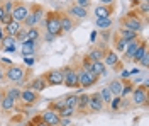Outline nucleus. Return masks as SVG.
<instances>
[{"label":"nucleus","instance_id":"26","mask_svg":"<svg viewBox=\"0 0 149 126\" xmlns=\"http://www.w3.org/2000/svg\"><path fill=\"white\" fill-rule=\"evenodd\" d=\"M88 99H90V96H86V94H83V96H80L78 99H76V107L83 111L85 107L88 106Z\"/></svg>","mask_w":149,"mask_h":126},{"label":"nucleus","instance_id":"32","mask_svg":"<svg viewBox=\"0 0 149 126\" xmlns=\"http://www.w3.org/2000/svg\"><path fill=\"white\" fill-rule=\"evenodd\" d=\"M14 44H15V38H12V36H5V38L2 39V46H3V49L12 48Z\"/></svg>","mask_w":149,"mask_h":126},{"label":"nucleus","instance_id":"45","mask_svg":"<svg viewBox=\"0 0 149 126\" xmlns=\"http://www.w3.org/2000/svg\"><path fill=\"white\" fill-rule=\"evenodd\" d=\"M54 107L58 109V111H61V109L65 107V102H63V101H59V102H56V104H54Z\"/></svg>","mask_w":149,"mask_h":126},{"label":"nucleus","instance_id":"2","mask_svg":"<svg viewBox=\"0 0 149 126\" xmlns=\"http://www.w3.org/2000/svg\"><path fill=\"white\" fill-rule=\"evenodd\" d=\"M78 73V87L81 85V87H92L93 84L97 82V75L93 73L92 70H85V68H81L80 72H76Z\"/></svg>","mask_w":149,"mask_h":126},{"label":"nucleus","instance_id":"16","mask_svg":"<svg viewBox=\"0 0 149 126\" xmlns=\"http://www.w3.org/2000/svg\"><path fill=\"white\" fill-rule=\"evenodd\" d=\"M47 87V82L44 77H36L32 82H31V90H34V92H37V90H44V89Z\"/></svg>","mask_w":149,"mask_h":126},{"label":"nucleus","instance_id":"34","mask_svg":"<svg viewBox=\"0 0 149 126\" xmlns=\"http://www.w3.org/2000/svg\"><path fill=\"white\" fill-rule=\"evenodd\" d=\"M7 97H10V99L15 102L17 99H20V90H19V89H9V90H7Z\"/></svg>","mask_w":149,"mask_h":126},{"label":"nucleus","instance_id":"13","mask_svg":"<svg viewBox=\"0 0 149 126\" xmlns=\"http://www.w3.org/2000/svg\"><path fill=\"white\" fill-rule=\"evenodd\" d=\"M20 29H22V24L17 22V20H12V22H9V24L5 26V34H7V36H12V38H15V34H17Z\"/></svg>","mask_w":149,"mask_h":126},{"label":"nucleus","instance_id":"41","mask_svg":"<svg viewBox=\"0 0 149 126\" xmlns=\"http://www.w3.org/2000/svg\"><path fill=\"white\" fill-rule=\"evenodd\" d=\"M12 15H10V14H5V15H3V19H2V22H3V24H5V26H7V24H9V22H12Z\"/></svg>","mask_w":149,"mask_h":126},{"label":"nucleus","instance_id":"9","mask_svg":"<svg viewBox=\"0 0 149 126\" xmlns=\"http://www.w3.org/2000/svg\"><path fill=\"white\" fill-rule=\"evenodd\" d=\"M42 14H44V12H42V9H41V7H36V9H34V12H32V14L29 12L27 19L24 20V22H26V26H27V27H34L37 22H41V19H42Z\"/></svg>","mask_w":149,"mask_h":126},{"label":"nucleus","instance_id":"31","mask_svg":"<svg viewBox=\"0 0 149 126\" xmlns=\"http://www.w3.org/2000/svg\"><path fill=\"white\" fill-rule=\"evenodd\" d=\"M73 114H74V107H63V109L58 113L59 118H71Z\"/></svg>","mask_w":149,"mask_h":126},{"label":"nucleus","instance_id":"12","mask_svg":"<svg viewBox=\"0 0 149 126\" xmlns=\"http://www.w3.org/2000/svg\"><path fill=\"white\" fill-rule=\"evenodd\" d=\"M20 101L24 104H34L37 101V94L31 89H26V90H20Z\"/></svg>","mask_w":149,"mask_h":126},{"label":"nucleus","instance_id":"27","mask_svg":"<svg viewBox=\"0 0 149 126\" xmlns=\"http://www.w3.org/2000/svg\"><path fill=\"white\" fill-rule=\"evenodd\" d=\"M0 106H2V109H3V111H10V109L14 107V101H12L10 97L3 96V99H2V102H0Z\"/></svg>","mask_w":149,"mask_h":126},{"label":"nucleus","instance_id":"49","mask_svg":"<svg viewBox=\"0 0 149 126\" xmlns=\"http://www.w3.org/2000/svg\"><path fill=\"white\" fill-rule=\"evenodd\" d=\"M5 36H7V34H5V29H2V27H0V41L5 38Z\"/></svg>","mask_w":149,"mask_h":126},{"label":"nucleus","instance_id":"39","mask_svg":"<svg viewBox=\"0 0 149 126\" xmlns=\"http://www.w3.org/2000/svg\"><path fill=\"white\" fill-rule=\"evenodd\" d=\"M90 4H92V0H76V5H80V7H83V9H86Z\"/></svg>","mask_w":149,"mask_h":126},{"label":"nucleus","instance_id":"38","mask_svg":"<svg viewBox=\"0 0 149 126\" xmlns=\"http://www.w3.org/2000/svg\"><path fill=\"white\" fill-rule=\"evenodd\" d=\"M125 46H127V41H124L122 38L117 39V51H125Z\"/></svg>","mask_w":149,"mask_h":126},{"label":"nucleus","instance_id":"3","mask_svg":"<svg viewBox=\"0 0 149 126\" xmlns=\"http://www.w3.org/2000/svg\"><path fill=\"white\" fill-rule=\"evenodd\" d=\"M122 26H124L125 29L137 32V34H139V31H142V22H141V19L136 17V15H132V14L127 15L125 19H122Z\"/></svg>","mask_w":149,"mask_h":126},{"label":"nucleus","instance_id":"54","mask_svg":"<svg viewBox=\"0 0 149 126\" xmlns=\"http://www.w3.org/2000/svg\"><path fill=\"white\" fill-rule=\"evenodd\" d=\"M37 126H47V125H46V123H39Z\"/></svg>","mask_w":149,"mask_h":126},{"label":"nucleus","instance_id":"23","mask_svg":"<svg viewBox=\"0 0 149 126\" xmlns=\"http://www.w3.org/2000/svg\"><path fill=\"white\" fill-rule=\"evenodd\" d=\"M109 90L112 92V96H120V92H122V84H120V80H113V82H110Z\"/></svg>","mask_w":149,"mask_h":126},{"label":"nucleus","instance_id":"51","mask_svg":"<svg viewBox=\"0 0 149 126\" xmlns=\"http://www.w3.org/2000/svg\"><path fill=\"white\" fill-rule=\"evenodd\" d=\"M137 73H139V68H134V70L130 72V75H137Z\"/></svg>","mask_w":149,"mask_h":126},{"label":"nucleus","instance_id":"15","mask_svg":"<svg viewBox=\"0 0 149 126\" xmlns=\"http://www.w3.org/2000/svg\"><path fill=\"white\" fill-rule=\"evenodd\" d=\"M110 14H112L110 5H98L95 9V17L97 19H107V17H110Z\"/></svg>","mask_w":149,"mask_h":126},{"label":"nucleus","instance_id":"25","mask_svg":"<svg viewBox=\"0 0 149 126\" xmlns=\"http://www.w3.org/2000/svg\"><path fill=\"white\" fill-rule=\"evenodd\" d=\"M120 38L124 41H134V39H137V32H134V31H129V29H122L120 31Z\"/></svg>","mask_w":149,"mask_h":126},{"label":"nucleus","instance_id":"20","mask_svg":"<svg viewBox=\"0 0 149 126\" xmlns=\"http://www.w3.org/2000/svg\"><path fill=\"white\" fill-rule=\"evenodd\" d=\"M119 63V56L113 53V51H109L103 55V65H109V67H115Z\"/></svg>","mask_w":149,"mask_h":126},{"label":"nucleus","instance_id":"44","mask_svg":"<svg viewBox=\"0 0 149 126\" xmlns=\"http://www.w3.org/2000/svg\"><path fill=\"white\" fill-rule=\"evenodd\" d=\"M24 63L31 67V65H34V58H32V56H24Z\"/></svg>","mask_w":149,"mask_h":126},{"label":"nucleus","instance_id":"52","mask_svg":"<svg viewBox=\"0 0 149 126\" xmlns=\"http://www.w3.org/2000/svg\"><path fill=\"white\" fill-rule=\"evenodd\" d=\"M2 78H3V70L0 68V80H2Z\"/></svg>","mask_w":149,"mask_h":126},{"label":"nucleus","instance_id":"11","mask_svg":"<svg viewBox=\"0 0 149 126\" xmlns=\"http://www.w3.org/2000/svg\"><path fill=\"white\" fill-rule=\"evenodd\" d=\"M88 106H90V109H92L93 113L102 111L103 109V101H102V97H100V94H93V96H90V99H88Z\"/></svg>","mask_w":149,"mask_h":126},{"label":"nucleus","instance_id":"5","mask_svg":"<svg viewBox=\"0 0 149 126\" xmlns=\"http://www.w3.org/2000/svg\"><path fill=\"white\" fill-rule=\"evenodd\" d=\"M63 84L66 87H78V73L73 68H66L63 72Z\"/></svg>","mask_w":149,"mask_h":126},{"label":"nucleus","instance_id":"33","mask_svg":"<svg viewBox=\"0 0 149 126\" xmlns=\"http://www.w3.org/2000/svg\"><path fill=\"white\" fill-rule=\"evenodd\" d=\"M37 38H39L37 29H36V27H29V29H27V41H34V43H36Z\"/></svg>","mask_w":149,"mask_h":126},{"label":"nucleus","instance_id":"50","mask_svg":"<svg viewBox=\"0 0 149 126\" xmlns=\"http://www.w3.org/2000/svg\"><path fill=\"white\" fill-rule=\"evenodd\" d=\"M3 15H5V12H3V9H2V5H0V22H2V19H3Z\"/></svg>","mask_w":149,"mask_h":126},{"label":"nucleus","instance_id":"24","mask_svg":"<svg viewBox=\"0 0 149 126\" xmlns=\"http://www.w3.org/2000/svg\"><path fill=\"white\" fill-rule=\"evenodd\" d=\"M90 70L98 77V75H102L103 72H105V65H103V61H93L92 67H90Z\"/></svg>","mask_w":149,"mask_h":126},{"label":"nucleus","instance_id":"35","mask_svg":"<svg viewBox=\"0 0 149 126\" xmlns=\"http://www.w3.org/2000/svg\"><path fill=\"white\" fill-rule=\"evenodd\" d=\"M137 63H139L141 67H144V68H148V67H149V55H148V51L142 55V58H141Z\"/></svg>","mask_w":149,"mask_h":126},{"label":"nucleus","instance_id":"22","mask_svg":"<svg viewBox=\"0 0 149 126\" xmlns=\"http://www.w3.org/2000/svg\"><path fill=\"white\" fill-rule=\"evenodd\" d=\"M103 53L102 49H93V51H90V55H88V61L90 63H93V61H102L103 60Z\"/></svg>","mask_w":149,"mask_h":126},{"label":"nucleus","instance_id":"53","mask_svg":"<svg viewBox=\"0 0 149 126\" xmlns=\"http://www.w3.org/2000/svg\"><path fill=\"white\" fill-rule=\"evenodd\" d=\"M2 99H3V94H2V90H0V102H2Z\"/></svg>","mask_w":149,"mask_h":126},{"label":"nucleus","instance_id":"48","mask_svg":"<svg viewBox=\"0 0 149 126\" xmlns=\"http://www.w3.org/2000/svg\"><path fill=\"white\" fill-rule=\"evenodd\" d=\"M102 2V5H110V4H113L115 0H100Z\"/></svg>","mask_w":149,"mask_h":126},{"label":"nucleus","instance_id":"19","mask_svg":"<svg viewBox=\"0 0 149 126\" xmlns=\"http://www.w3.org/2000/svg\"><path fill=\"white\" fill-rule=\"evenodd\" d=\"M34 48H36V43L34 41H24L22 43V48H20V51H22V55L24 56H32V53H34Z\"/></svg>","mask_w":149,"mask_h":126},{"label":"nucleus","instance_id":"43","mask_svg":"<svg viewBox=\"0 0 149 126\" xmlns=\"http://www.w3.org/2000/svg\"><path fill=\"white\" fill-rule=\"evenodd\" d=\"M59 125L61 126H70V118H59Z\"/></svg>","mask_w":149,"mask_h":126},{"label":"nucleus","instance_id":"18","mask_svg":"<svg viewBox=\"0 0 149 126\" xmlns=\"http://www.w3.org/2000/svg\"><path fill=\"white\" fill-rule=\"evenodd\" d=\"M141 41H137V39H134V41H129L127 43V46H125V56H127V60H132V56H134V53H136V49L139 48Z\"/></svg>","mask_w":149,"mask_h":126},{"label":"nucleus","instance_id":"10","mask_svg":"<svg viewBox=\"0 0 149 126\" xmlns=\"http://www.w3.org/2000/svg\"><path fill=\"white\" fill-rule=\"evenodd\" d=\"M42 123H46L47 126H59V116H58V113L56 111H51V109L44 111Z\"/></svg>","mask_w":149,"mask_h":126},{"label":"nucleus","instance_id":"21","mask_svg":"<svg viewBox=\"0 0 149 126\" xmlns=\"http://www.w3.org/2000/svg\"><path fill=\"white\" fill-rule=\"evenodd\" d=\"M148 51V44H146V41H141V44H139V48L136 49V53H134V56H132V60L137 63L141 58H142V55Z\"/></svg>","mask_w":149,"mask_h":126},{"label":"nucleus","instance_id":"8","mask_svg":"<svg viewBox=\"0 0 149 126\" xmlns=\"http://www.w3.org/2000/svg\"><path fill=\"white\" fill-rule=\"evenodd\" d=\"M132 102L136 106H142L148 102V92H146V87H137L134 92H132Z\"/></svg>","mask_w":149,"mask_h":126},{"label":"nucleus","instance_id":"29","mask_svg":"<svg viewBox=\"0 0 149 126\" xmlns=\"http://www.w3.org/2000/svg\"><path fill=\"white\" fill-rule=\"evenodd\" d=\"M76 99H78V96H66L63 99L65 107H76Z\"/></svg>","mask_w":149,"mask_h":126},{"label":"nucleus","instance_id":"37","mask_svg":"<svg viewBox=\"0 0 149 126\" xmlns=\"http://www.w3.org/2000/svg\"><path fill=\"white\" fill-rule=\"evenodd\" d=\"M12 4H14V2H10V0H7V2H5V5L2 7L5 14H12V10H14V5H12Z\"/></svg>","mask_w":149,"mask_h":126},{"label":"nucleus","instance_id":"28","mask_svg":"<svg viewBox=\"0 0 149 126\" xmlns=\"http://www.w3.org/2000/svg\"><path fill=\"white\" fill-rule=\"evenodd\" d=\"M97 27H100V29H109L112 26V19L110 17H107V19H97Z\"/></svg>","mask_w":149,"mask_h":126},{"label":"nucleus","instance_id":"36","mask_svg":"<svg viewBox=\"0 0 149 126\" xmlns=\"http://www.w3.org/2000/svg\"><path fill=\"white\" fill-rule=\"evenodd\" d=\"M17 39L24 43V41L27 39V31H26V29H20V31L17 32V34H15V41H17Z\"/></svg>","mask_w":149,"mask_h":126},{"label":"nucleus","instance_id":"14","mask_svg":"<svg viewBox=\"0 0 149 126\" xmlns=\"http://www.w3.org/2000/svg\"><path fill=\"white\" fill-rule=\"evenodd\" d=\"M59 26H61V32H70L74 24L70 15H59Z\"/></svg>","mask_w":149,"mask_h":126},{"label":"nucleus","instance_id":"7","mask_svg":"<svg viewBox=\"0 0 149 126\" xmlns=\"http://www.w3.org/2000/svg\"><path fill=\"white\" fill-rule=\"evenodd\" d=\"M47 85H63V72L61 70H51L47 72L46 77Z\"/></svg>","mask_w":149,"mask_h":126},{"label":"nucleus","instance_id":"46","mask_svg":"<svg viewBox=\"0 0 149 126\" xmlns=\"http://www.w3.org/2000/svg\"><path fill=\"white\" fill-rule=\"evenodd\" d=\"M141 12H142V14H148V4H142V5H141Z\"/></svg>","mask_w":149,"mask_h":126},{"label":"nucleus","instance_id":"17","mask_svg":"<svg viewBox=\"0 0 149 126\" xmlns=\"http://www.w3.org/2000/svg\"><path fill=\"white\" fill-rule=\"evenodd\" d=\"M70 14H71L73 17H76V19H85V17L88 15L86 9L80 7V5H71V7H70Z\"/></svg>","mask_w":149,"mask_h":126},{"label":"nucleus","instance_id":"30","mask_svg":"<svg viewBox=\"0 0 149 126\" xmlns=\"http://www.w3.org/2000/svg\"><path fill=\"white\" fill-rule=\"evenodd\" d=\"M100 97H102L103 102H109V104H110L112 99H113V96H112V92L109 90V87H105V89L102 90V92H100Z\"/></svg>","mask_w":149,"mask_h":126},{"label":"nucleus","instance_id":"55","mask_svg":"<svg viewBox=\"0 0 149 126\" xmlns=\"http://www.w3.org/2000/svg\"><path fill=\"white\" fill-rule=\"evenodd\" d=\"M132 2H136V4H137V2H139V0H132Z\"/></svg>","mask_w":149,"mask_h":126},{"label":"nucleus","instance_id":"47","mask_svg":"<svg viewBox=\"0 0 149 126\" xmlns=\"http://www.w3.org/2000/svg\"><path fill=\"white\" fill-rule=\"evenodd\" d=\"M122 78H127V77H130V72H127V70H122Z\"/></svg>","mask_w":149,"mask_h":126},{"label":"nucleus","instance_id":"40","mask_svg":"<svg viewBox=\"0 0 149 126\" xmlns=\"http://www.w3.org/2000/svg\"><path fill=\"white\" fill-rule=\"evenodd\" d=\"M110 106H112V109H117V107L120 106V97H113L112 102H110Z\"/></svg>","mask_w":149,"mask_h":126},{"label":"nucleus","instance_id":"4","mask_svg":"<svg viewBox=\"0 0 149 126\" xmlns=\"http://www.w3.org/2000/svg\"><path fill=\"white\" fill-rule=\"evenodd\" d=\"M5 75H7V78H9L10 82H22L26 72H24L22 67H14V65H10L9 70L5 72Z\"/></svg>","mask_w":149,"mask_h":126},{"label":"nucleus","instance_id":"1","mask_svg":"<svg viewBox=\"0 0 149 126\" xmlns=\"http://www.w3.org/2000/svg\"><path fill=\"white\" fill-rule=\"evenodd\" d=\"M46 29H47V34H51V36L61 34V26H59V15L58 14H54V12H49L47 14Z\"/></svg>","mask_w":149,"mask_h":126},{"label":"nucleus","instance_id":"6","mask_svg":"<svg viewBox=\"0 0 149 126\" xmlns=\"http://www.w3.org/2000/svg\"><path fill=\"white\" fill-rule=\"evenodd\" d=\"M12 19L14 20H17V22H24V20L27 19V15H29V9L24 5V4H19V5H15L14 7V10H12Z\"/></svg>","mask_w":149,"mask_h":126},{"label":"nucleus","instance_id":"42","mask_svg":"<svg viewBox=\"0 0 149 126\" xmlns=\"http://www.w3.org/2000/svg\"><path fill=\"white\" fill-rule=\"evenodd\" d=\"M129 92H132V87H130V85H127V87H122V92H120V96H127V94H129Z\"/></svg>","mask_w":149,"mask_h":126}]
</instances>
